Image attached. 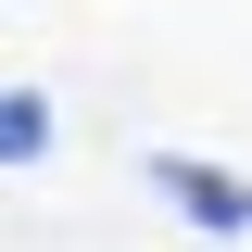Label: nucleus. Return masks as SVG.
Listing matches in <instances>:
<instances>
[{
  "instance_id": "obj_1",
  "label": "nucleus",
  "mask_w": 252,
  "mask_h": 252,
  "mask_svg": "<svg viewBox=\"0 0 252 252\" xmlns=\"http://www.w3.org/2000/svg\"><path fill=\"white\" fill-rule=\"evenodd\" d=\"M152 189H164V202H189L202 227H252V189H240V177H202V164H177V152L152 164Z\"/></svg>"
},
{
  "instance_id": "obj_2",
  "label": "nucleus",
  "mask_w": 252,
  "mask_h": 252,
  "mask_svg": "<svg viewBox=\"0 0 252 252\" xmlns=\"http://www.w3.org/2000/svg\"><path fill=\"white\" fill-rule=\"evenodd\" d=\"M38 139H51V101L38 89H0V164H38Z\"/></svg>"
}]
</instances>
